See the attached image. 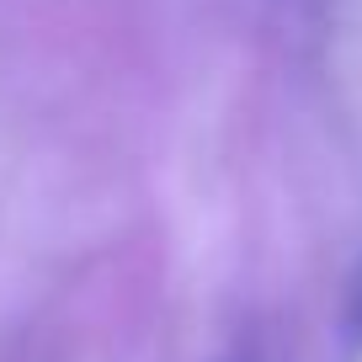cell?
Segmentation results:
<instances>
[{
    "label": "cell",
    "instance_id": "6da1fadb",
    "mask_svg": "<svg viewBox=\"0 0 362 362\" xmlns=\"http://www.w3.org/2000/svg\"><path fill=\"white\" fill-rule=\"evenodd\" d=\"M351 325H357V336H362V288H357V304H351Z\"/></svg>",
    "mask_w": 362,
    "mask_h": 362
}]
</instances>
